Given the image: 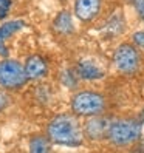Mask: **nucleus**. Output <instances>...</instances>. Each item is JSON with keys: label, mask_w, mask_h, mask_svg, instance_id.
Masks as SVG:
<instances>
[{"label": "nucleus", "mask_w": 144, "mask_h": 153, "mask_svg": "<svg viewBox=\"0 0 144 153\" xmlns=\"http://www.w3.org/2000/svg\"><path fill=\"white\" fill-rule=\"evenodd\" d=\"M75 70L78 77L82 80H98L104 76V71L92 60H81Z\"/></svg>", "instance_id": "10"}, {"label": "nucleus", "mask_w": 144, "mask_h": 153, "mask_svg": "<svg viewBox=\"0 0 144 153\" xmlns=\"http://www.w3.org/2000/svg\"><path fill=\"white\" fill-rule=\"evenodd\" d=\"M11 6H13V0H0V20L10 14Z\"/></svg>", "instance_id": "15"}, {"label": "nucleus", "mask_w": 144, "mask_h": 153, "mask_svg": "<svg viewBox=\"0 0 144 153\" xmlns=\"http://www.w3.org/2000/svg\"><path fill=\"white\" fill-rule=\"evenodd\" d=\"M113 65L121 74L132 76L141 68V53L132 42H122L113 51Z\"/></svg>", "instance_id": "4"}, {"label": "nucleus", "mask_w": 144, "mask_h": 153, "mask_svg": "<svg viewBox=\"0 0 144 153\" xmlns=\"http://www.w3.org/2000/svg\"><path fill=\"white\" fill-rule=\"evenodd\" d=\"M51 144L48 136H33L28 144V153H51Z\"/></svg>", "instance_id": "12"}, {"label": "nucleus", "mask_w": 144, "mask_h": 153, "mask_svg": "<svg viewBox=\"0 0 144 153\" xmlns=\"http://www.w3.org/2000/svg\"><path fill=\"white\" fill-rule=\"evenodd\" d=\"M102 0H75V16L79 22L90 23L101 13Z\"/></svg>", "instance_id": "7"}, {"label": "nucleus", "mask_w": 144, "mask_h": 153, "mask_svg": "<svg viewBox=\"0 0 144 153\" xmlns=\"http://www.w3.org/2000/svg\"><path fill=\"white\" fill-rule=\"evenodd\" d=\"M23 67H25V73H26L28 80H37V79L43 77L48 71L47 62H45V59L39 54H31L25 60Z\"/></svg>", "instance_id": "9"}, {"label": "nucleus", "mask_w": 144, "mask_h": 153, "mask_svg": "<svg viewBox=\"0 0 144 153\" xmlns=\"http://www.w3.org/2000/svg\"><path fill=\"white\" fill-rule=\"evenodd\" d=\"M143 134V122L135 118L113 119L107 141L115 147H129L138 142Z\"/></svg>", "instance_id": "3"}, {"label": "nucleus", "mask_w": 144, "mask_h": 153, "mask_svg": "<svg viewBox=\"0 0 144 153\" xmlns=\"http://www.w3.org/2000/svg\"><path fill=\"white\" fill-rule=\"evenodd\" d=\"M130 2H133V0H130Z\"/></svg>", "instance_id": "18"}, {"label": "nucleus", "mask_w": 144, "mask_h": 153, "mask_svg": "<svg viewBox=\"0 0 144 153\" xmlns=\"http://www.w3.org/2000/svg\"><path fill=\"white\" fill-rule=\"evenodd\" d=\"M132 5L135 8V11H137V14L144 20V0H133Z\"/></svg>", "instance_id": "16"}, {"label": "nucleus", "mask_w": 144, "mask_h": 153, "mask_svg": "<svg viewBox=\"0 0 144 153\" xmlns=\"http://www.w3.org/2000/svg\"><path fill=\"white\" fill-rule=\"evenodd\" d=\"M71 113L78 118H93V116L104 114L107 110L105 96L95 90H81L71 96L70 101Z\"/></svg>", "instance_id": "2"}, {"label": "nucleus", "mask_w": 144, "mask_h": 153, "mask_svg": "<svg viewBox=\"0 0 144 153\" xmlns=\"http://www.w3.org/2000/svg\"><path fill=\"white\" fill-rule=\"evenodd\" d=\"M25 67L16 59L0 60V87L5 90H17L26 84Z\"/></svg>", "instance_id": "5"}, {"label": "nucleus", "mask_w": 144, "mask_h": 153, "mask_svg": "<svg viewBox=\"0 0 144 153\" xmlns=\"http://www.w3.org/2000/svg\"><path fill=\"white\" fill-rule=\"evenodd\" d=\"M78 74H76V70H71V68H67L62 71L60 74V82L64 84L65 87L68 88H75L78 85Z\"/></svg>", "instance_id": "13"}, {"label": "nucleus", "mask_w": 144, "mask_h": 153, "mask_svg": "<svg viewBox=\"0 0 144 153\" xmlns=\"http://www.w3.org/2000/svg\"><path fill=\"white\" fill-rule=\"evenodd\" d=\"M132 43H133L138 50H144V30L135 31V33L132 34Z\"/></svg>", "instance_id": "14"}, {"label": "nucleus", "mask_w": 144, "mask_h": 153, "mask_svg": "<svg viewBox=\"0 0 144 153\" xmlns=\"http://www.w3.org/2000/svg\"><path fill=\"white\" fill-rule=\"evenodd\" d=\"M47 136L53 144L79 147L84 142V128L73 113H60L47 124Z\"/></svg>", "instance_id": "1"}, {"label": "nucleus", "mask_w": 144, "mask_h": 153, "mask_svg": "<svg viewBox=\"0 0 144 153\" xmlns=\"http://www.w3.org/2000/svg\"><path fill=\"white\" fill-rule=\"evenodd\" d=\"M53 28L54 31H57L62 36L71 34L75 31V25H73V17L68 11H62L57 14V17L54 19V23H53Z\"/></svg>", "instance_id": "11"}, {"label": "nucleus", "mask_w": 144, "mask_h": 153, "mask_svg": "<svg viewBox=\"0 0 144 153\" xmlns=\"http://www.w3.org/2000/svg\"><path fill=\"white\" fill-rule=\"evenodd\" d=\"M112 122H113V118L105 116V114L93 116V118H87V121L82 125L84 136L88 141H93V142L107 139V134H109Z\"/></svg>", "instance_id": "6"}, {"label": "nucleus", "mask_w": 144, "mask_h": 153, "mask_svg": "<svg viewBox=\"0 0 144 153\" xmlns=\"http://www.w3.org/2000/svg\"><path fill=\"white\" fill-rule=\"evenodd\" d=\"M138 119H140V121H141V122L144 124V108L141 110V114H140V118H138Z\"/></svg>", "instance_id": "17"}, {"label": "nucleus", "mask_w": 144, "mask_h": 153, "mask_svg": "<svg viewBox=\"0 0 144 153\" xmlns=\"http://www.w3.org/2000/svg\"><path fill=\"white\" fill-rule=\"evenodd\" d=\"M25 26L26 23L22 19H13V20H8L0 25V56L3 59H8V56H10V51L5 47V40L8 37H11L13 34L22 31Z\"/></svg>", "instance_id": "8"}]
</instances>
